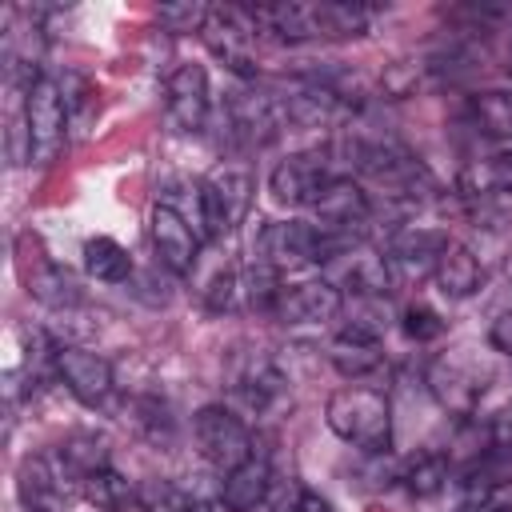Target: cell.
<instances>
[{
    "label": "cell",
    "instance_id": "27",
    "mask_svg": "<svg viewBox=\"0 0 512 512\" xmlns=\"http://www.w3.org/2000/svg\"><path fill=\"white\" fill-rule=\"evenodd\" d=\"M80 492H84V500L96 504L100 512H124L128 504H136V488H132L112 464L100 468V472H92V476H84V480H80Z\"/></svg>",
    "mask_w": 512,
    "mask_h": 512
},
{
    "label": "cell",
    "instance_id": "34",
    "mask_svg": "<svg viewBox=\"0 0 512 512\" xmlns=\"http://www.w3.org/2000/svg\"><path fill=\"white\" fill-rule=\"evenodd\" d=\"M488 440L496 452H512V404L496 408V416L488 420Z\"/></svg>",
    "mask_w": 512,
    "mask_h": 512
},
{
    "label": "cell",
    "instance_id": "22",
    "mask_svg": "<svg viewBox=\"0 0 512 512\" xmlns=\"http://www.w3.org/2000/svg\"><path fill=\"white\" fill-rule=\"evenodd\" d=\"M368 24H372V12L364 4H352V0H320V4H312L316 40H352V36H364Z\"/></svg>",
    "mask_w": 512,
    "mask_h": 512
},
{
    "label": "cell",
    "instance_id": "18",
    "mask_svg": "<svg viewBox=\"0 0 512 512\" xmlns=\"http://www.w3.org/2000/svg\"><path fill=\"white\" fill-rule=\"evenodd\" d=\"M336 260H344V268H340V280H332L340 292H352V296H360V300H380V296H388L392 288H396V276H392V264H388V256H380V252H368V248H348L344 256H336Z\"/></svg>",
    "mask_w": 512,
    "mask_h": 512
},
{
    "label": "cell",
    "instance_id": "6",
    "mask_svg": "<svg viewBox=\"0 0 512 512\" xmlns=\"http://www.w3.org/2000/svg\"><path fill=\"white\" fill-rule=\"evenodd\" d=\"M252 204V176L236 164H220L212 176L200 180V220H204V240L232 232Z\"/></svg>",
    "mask_w": 512,
    "mask_h": 512
},
{
    "label": "cell",
    "instance_id": "3",
    "mask_svg": "<svg viewBox=\"0 0 512 512\" xmlns=\"http://www.w3.org/2000/svg\"><path fill=\"white\" fill-rule=\"evenodd\" d=\"M348 176V164L340 156V144H324V148H312V152H296L288 160H280L268 176V192L272 200L288 204V208H312L320 200V192Z\"/></svg>",
    "mask_w": 512,
    "mask_h": 512
},
{
    "label": "cell",
    "instance_id": "33",
    "mask_svg": "<svg viewBox=\"0 0 512 512\" xmlns=\"http://www.w3.org/2000/svg\"><path fill=\"white\" fill-rule=\"evenodd\" d=\"M420 68H424V64H392V68L384 72V80H380V84H384V92H388L392 100L408 96V92L420 84Z\"/></svg>",
    "mask_w": 512,
    "mask_h": 512
},
{
    "label": "cell",
    "instance_id": "12",
    "mask_svg": "<svg viewBox=\"0 0 512 512\" xmlns=\"http://www.w3.org/2000/svg\"><path fill=\"white\" fill-rule=\"evenodd\" d=\"M448 232L440 228H404L392 236L388 244V264H392V276L396 284H420L428 276H436V264L440 256L448 252Z\"/></svg>",
    "mask_w": 512,
    "mask_h": 512
},
{
    "label": "cell",
    "instance_id": "9",
    "mask_svg": "<svg viewBox=\"0 0 512 512\" xmlns=\"http://www.w3.org/2000/svg\"><path fill=\"white\" fill-rule=\"evenodd\" d=\"M24 116H28V132H32V160H40V164L56 160L72 120H68L64 92H60V84L52 76H40L24 92Z\"/></svg>",
    "mask_w": 512,
    "mask_h": 512
},
{
    "label": "cell",
    "instance_id": "2",
    "mask_svg": "<svg viewBox=\"0 0 512 512\" xmlns=\"http://www.w3.org/2000/svg\"><path fill=\"white\" fill-rule=\"evenodd\" d=\"M256 248H260V264H268L272 272H296V268L344 256L348 248H356V240L324 232L320 224H308V220H272L260 228Z\"/></svg>",
    "mask_w": 512,
    "mask_h": 512
},
{
    "label": "cell",
    "instance_id": "17",
    "mask_svg": "<svg viewBox=\"0 0 512 512\" xmlns=\"http://www.w3.org/2000/svg\"><path fill=\"white\" fill-rule=\"evenodd\" d=\"M228 392L248 408V412H268L280 396H284V372L268 360V356H244L240 364H232L228 376Z\"/></svg>",
    "mask_w": 512,
    "mask_h": 512
},
{
    "label": "cell",
    "instance_id": "20",
    "mask_svg": "<svg viewBox=\"0 0 512 512\" xmlns=\"http://www.w3.org/2000/svg\"><path fill=\"white\" fill-rule=\"evenodd\" d=\"M16 492L28 512H60L64 508V472L52 456H28L16 472Z\"/></svg>",
    "mask_w": 512,
    "mask_h": 512
},
{
    "label": "cell",
    "instance_id": "5",
    "mask_svg": "<svg viewBox=\"0 0 512 512\" xmlns=\"http://www.w3.org/2000/svg\"><path fill=\"white\" fill-rule=\"evenodd\" d=\"M224 124H228V136L244 148H264L280 136L284 128V112H280V100L256 84H236L228 96H224Z\"/></svg>",
    "mask_w": 512,
    "mask_h": 512
},
{
    "label": "cell",
    "instance_id": "15",
    "mask_svg": "<svg viewBox=\"0 0 512 512\" xmlns=\"http://www.w3.org/2000/svg\"><path fill=\"white\" fill-rule=\"evenodd\" d=\"M344 312V292L332 280H300L288 284L276 300V312L284 324H320V320H336Z\"/></svg>",
    "mask_w": 512,
    "mask_h": 512
},
{
    "label": "cell",
    "instance_id": "19",
    "mask_svg": "<svg viewBox=\"0 0 512 512\" xmlns=\"http://www.w3.org/2000/svg\"><path fill=\"white\" fill-rule=\"evenodd\" d=\"M272 492V464L264 452H252L240 468L224 472V484H220V504L228 512H256Z\"/></svg>",
    "mask_w": 512,
    "mask_h": 512
},
{
    "label": "cell",
    "instance_id": "23",
    "mask_svg": "<svg viewBox=\"0 0 512 512\" xmlns=\"http://www.w3.org/2000/svg\"><path fill=\"white\" fill-rule=\"evenodd\" d=\"M464 116H468V124L480 136H488V140H512V92H500V88L472 92Z\"/></svg>",
    "mask_w": 512,
    "mask_h": 512
},
{
    "label": "cell",
    "instance_id": "30",
    "mask_svg": "<svg viewBox=\"0 0 512 512\" xmlns=\"http://www.w3.org/2000/svg\"><path fill=\"white\" fill-rule=\"evenodd\" d=\"M188 496L168 480H148L136 488V512H188Z\"/></svg>",
    "mask_w": 512,
    "mask_h": 512
},
{
    "label": "cell",
    "instance_id": "13",
    "mask_svg": "<svg viewBox=\"0 0 512 512\" xmlns=\"http://www.w3.org/2000/svg\"><path fill=\"white\" fill-rule=\"evenodd\" d=\"M164 104H168V120L180 132H200L208 124V112H212L204 64H180L164 84Z\"/></svg>",
    "mask_w": 512,
    "mask_h": 512
},
{
    "label": "cell",
    "instance_id": "10",
    "mask_svg": "<svg viewBox=\"0 0 512 512\" xmlns=\"http://www.w3.org/2000/svg\"><path fill=\"white\" fill-rule=\"evenodd\" d=\"M20 276H24V288L28 296H36L44 308H76L80 304V288L76 280L68 276V268H60L32 232L20 236Z\"/></svg>",
    "mask_w": 512,
    "mask_h": 512
},
{
    "label": "cell",
    "instance_id": "8",
    "mask_svg": "<svg viewBox=\"0 0 512 512\" xmlns=\"http://www.w3.org/2000/svg\"><path fill=\"white\" fill-rule=\"evenodd\" d=\"M200 36L212 48V56H220L240 80L256 76V68H252V40L260 36V28L252 20V8H240V4L208 8V20H204Z\"/></svg>",
    "mask_w": 512,
    "mask_h": 512
},
{
    "label": "cell",
    "instance_id": "28",
    "mask_svg": "<svg viewBox=\"0 0 512 512\" xmlns=\"http://www.w3.org/2000/svg\"><path fill=\"white\" fill-rule=\"evenodd\" d=\"M448 472H452V460L440 456V452H420L416 460H408V468L400 472L404 488L416 496V500H428V496H440L448 488Z\"/></svg>",
    "mask_w": 512,
    "mask_h": 512
},
{
    "label": "cell",
    "instance_id": "7",
    "mask_svg": "<svg viewBox=\"0 0 512 512\" xmlns=\"http://www.w3.org/2000/svg\"><path fill=\"white\" fill-rule=\"evenodd\" d=\"M192 432H196V444H200L204 460L216 464L220 472L240 468V464L256 452L248 424H244L232 408H224V404H204V408L192 416Z\"/></svg>",
    "mask_w": 512,
    "mask_h": 512
},
{
    "label": "cell",
    "instance_id": "35",
    "mask_svg": "<svg viewBox=\"0 0 512 512\" xmlns=\"http://www.w3.org/2000/svg\"><path fill=\"white\" fill-rule=\"evenodd\" d=\"M488 344H492L496 352H508V356H512V304H508L504 312H496V320H492V328H488Z\"/></svg>",
    "mask_w": 512,
    "mask_h": 512
},
{
    "label": "cell",
    "instance_id": "4",
    "mask_svg": "<svg viewBox=\"0 0 512 512\" xmlns=\"http://www.w3.org/2000/svg\"><path fill=\"white\" fill-rule=\"evenodd\" d=\"M488 380H492V368L480 356H472V348H452V352L436 356L424 372V384L436 396V404L460 420H468L476 412L480 396L488 392Z\"/></svg>",
    "mask_w": 512,
    "mask_h": 512
},
{
    "label": "cell",
    "instance_id": "37",
    "mask_svg": "<svg viewBox=\"0 0 512 512\" xmlns=\"http://www.w3.org/2000/svg\"><path fill=\"white\" fill-rule=\"evenodd\" d=\"M188 512H208V508L204 504H188Z\"/></svg>",
    "mask_w": 512,
    "mask_h": 512
},
{
    "label": "cell",
    "instance_id": "14",
    "mask_svg": "<svg viewBox=\"0 0 512 512\" xmlns=\"http://www.w3.org/2000/svg\"><path fill=\"white\" fill-rule=\"evenodd\" d=\"M148 228H152L156 260H160L168 272H176V276L192 272L196 252H200V236H196V228H192V224H188V220H184L168 200H160V204L152 208Z\"/></svg>",
    "mask_w": 512,
    "mask_h": 512
},
{
    "label": "cell",
    "instance_id": "25",
    "mask_svg": "<svg viewBox=\"0 0 512 512\" xmlns=\"http://www.w3.org/2000/svg\"><path fill=\"white\" fill-rule=\"evenodd\" d=\"M328 360L344 380H364L384 364V352H380V340H364V336L340 332L332 340V348H328Z\"/></svg>",
    "mask_w": 512,
    "mask_h": 512
},
{
    "label": "cell",
    "instance_id": "36",
    "mask_svg": "<svg viewBox=\"0 0 512 512\" xmlns=\"http://www.w3.org/2000/svg\"><path fill=\"white\" fill-rule=\"evenodd\" d=\"M292 512H336V508H332V504H328L324 496H316V492H308V488H304V492L296 496Z\"/></svg>",
    "mask_w": 512,
    "mask_h": 512
},
{
    "label": "cell",
    "instance_id": "1",
    "mask_svg": "<svg viewBox=\"0 0 512 512\" xmlns=\"http://www.w3.org/2000/svg\"><path fill=\"white\" fill-rule=\"evenodd\" d=\"M324 420L344 444L360 452H388L392 444V404L376 388H336L324 404Z\"/></svg>",
    "mask_w": 512,
    "mask_h": 512
},
{
    "label": "cell",
    "instance_id": "16",
    "mask_svg": "<svg viewBox=\"0 0 512 512\" xmlns=\"http://www.w3.org/2000/svg\"><path fill=\"white\" fill-rule=\"evenodd\" d=\"M280 100V112H284V124H296V128H328V124H336L340 116H344V100L332 92V88H324L320 80H300L296 88H288L284 96H276Z\"/></svg>",
    "mask_w": 512,
    "mask_h": 512
},
{
    "label": "cell",
    "instance_id": "31",
    "mask_svg": "<svg viewBox=\"0 0 512 512\" xmlns=\"http://www.w3.org/2000/svg\"><path fill=\"white\" fill-rule=\"evenodd\" d=\"M400 328H404L408 340L428 344V340H436V336L444 332V316H440L432 304H408V308L400 312Z\"/></svg>",
    "mask_w": 512,
    "mask_h": 512
},
{
    "label": "cell",
    "instance_id": "21",
    "mask_svg": "<svg viewBox=\"0 0 512 512\" xmlns=\"http://www.w3.org/2000/svg\"><path fill=\"white\" fill-rule=\"evenodd\" d=\"M432 280L440 284V292H444L448 300H468L472 292H480V284H484V268H480V260H476L472 248H464V244H448V252L440 256Z\"/></svg>",
    "mask_w": 512,
    "mask_h": 512
},
{
    "label": "cell",
    "instance_id": "11",
    "mask_svg": "<svg viewBox=\"0 0 512 512\" xmlns=\"http://www.w3.org/2000/svg\"><path fill=\"white\" fill-rule=\"evenodd\" d=\"M52 368L56 376L64 380V388L88 404V408H100L108 396H112V364L92 352V348H80V344H56V356H52Z\"/></svg>",
    "mask_w": 512,
    "mask_h": 512
},
{
    "label": "cell",
    "instance_id": "24",
    "mask_svg": "<svg viewBox=\"0 0 512 512\" xmlns=\"http://www.w3.org/2000/svg\"><path fill=\"white\" fill-rule=\"evenodd\" d=\"M52 460H56V468H60L68 480L80 484L84 476L108 468V440L96 436V432H76V436H68V440L60 444V452H56Z\"/></svg>",
    "mask_w": 512,
    "mask_h": 512
},
{
    "label": "cell",
    "instance_id": "26",
    "mask_svg": "<svg viewBox=\"0 0 512 512\" xmlns=\"http://www.w3.org/2000/svg\"><path fill=\"white\" fill-rule=\"evenodd\" d=\"M84 272L100 284H128L132 280V256L120 240L92 236V240H84Z\"/></svg>",
    "mask_w": 512,
    "mask_h": 512
},
{
    "label": "cell",
    "instance_id": "29",
    "mask_svg": "<svg viewBox=\"0 0 512 512\" xmlns=\"http://www.w3.org/2000/svg\"><path fill=\"white\" fill-rule=\"evenodd\" d=\"M128 420H132V428L144 432L148 440H168V436H172V416H168V408H164L160 400H152V396H136V400L128 404Z\"/></svg>",
    "mask_w": 512,
    "mask_h": 512
},
{
    "label": "cell",
    "instance_id": "32",
    "mask_svg": "<svg viewBox=\"0 0 512 512\" xmlns=\"http://www.w3.org/2000/svg\"><path fill=\"white\" fill-rule=\"evenodd\" d=\"M156 20L168 28V32H200L204 20H208V8L196 4V0H180V4H160L156 8Z\"/></svg>",
    "mask_w": 512,
    "mask_h": 512
}]
</instances>
